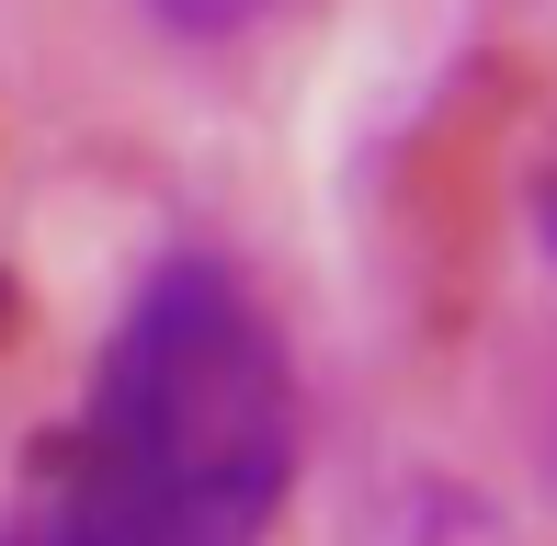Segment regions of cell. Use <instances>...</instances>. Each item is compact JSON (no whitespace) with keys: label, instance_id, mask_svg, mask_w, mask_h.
<instances>
[{"label":"cell","instance_id":"cell-3","mask_svg":"<svg viewBox=\"0 0 557 546\" xmlns=\"http://www.w3.org/2000/svg\"><path fill=\"white\" fill-rule=\"evenodd\" d=\"M546 239H557V194H546Z\"/></svg>","mask_w":557,"mask_h":546},{"label":"cell","instance_id":"cell-1","mask_svg":"<svg viewBox=\"0 0 557 546\" xmlns=\"http://www.w3.org/2000/svg\"><path fill=\"white\" fill-rule=\"evenodd\" d=\"M296 364L216 251H171L125 296L69 433L0 546H262L296 489Z\"/></svg>","mask_w":557,"mask_h":546},{"label":"cell","instance_id":"cell-2","mask_svg":"<svg viewBox=\"0 0 557 546\" xmlns=\"http://www.w3.org/2000/svg\"><path fill=\"white\" fill-rule=\"evenodd\" d=\"M148 12H160L171 35H194V46H216V35H250V23H262L273 0H148Z\"/></svg>","mask_w":557,"mask_h":546}]
</instances>
